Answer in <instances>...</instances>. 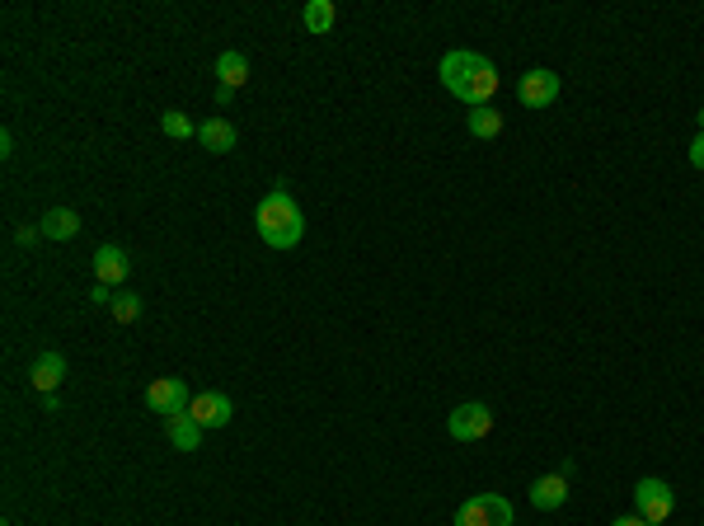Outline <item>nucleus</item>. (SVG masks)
I'll list each match as a JSON object with an SVG mask.
<instances>
[{"label":"nucleus","instance_id":"13","mask_svg":"<svg viewBox=\"0 0 704 526\" xmlns=\"http://www.w3.org/2000/svg\"><path fill=\"white\" fill-rule=\"evenodd\" d=\"M43 240H76L80 235V212H71V207H52V212H43Z\"/></svg>","mask_w":704,"mask_h":526},{"label":"nucleus","instance_id":"8","mask_svg":"<svg viewBox=\"0 0 704 526\" xmlns=\"http://www.w3.org/2000/svg\"><path fill=\"white\" fill-rule=\"evenodd\" d=\"M188 418L198 423L202 433H207V428H226L230 418H235V404H230V395H221V390H202V395H193V404H188Z\"/></svg>","mask_w":704,"mask_h":526},{"label":"nucleus","instance_id":"12","mask_svg":"<svg viewBox=\"0 0 704 526\" xmlns=\"http://www.w3.org/2000/svg\"><path fill=\"white\" fill-rule=\"evenodd\" d=\"M198 141H202V151H212V155H226L235 151V141H240V132L226 123V118H207V123L198 127Z\"/></svg>","mask_w":704,"mask_h":526},{"label":"nucleus","instance_id":"7","mask_svg":"<svg viewBox=\"0 0 704 526\" xmlns=\"http://www.w3.org/2000/svg\"><path fill=\"white\" fill-rule=\"evenodd\" d=\"M188 404H193V390L184 386V376H160L146 386V409H155V414H188Z\"/></svg>","mask_w":704,"mask_h":526},{"label":"nucleus","instance_id":"3","mask_svg":"<svg viewBox=\"0 0 704 526\" xmlns=\"http://www.w3.org/2000/svg\"><path fill=\"white\" fill-rule=\"evenodd\" d=\"M634 512H639L648 526H662V522H667V517L676 512L672 484H667V480H653V475H648V480H639V484H634Z\"/></svg>","mask_w":704,"mask_h":526},{"label":"nucleus","instance_id":"4","mask_svg":"<svg viewBox=\"0 0 704 526\" xmlns=\"http://www.w3.org/2000/svg\"><path fill=\"white\" fill-rule=\"evenodd\" d=\"M446 433L456 437V442H484V437L493 433V409L489 404H456L451 414H446Z\"/></svg>","mask_w":704,"mask_h":526},{"label":"nucleus","instance_id":"25","mask_svg":"<svg viewBox=\"0 0 704 526\" xmlns=\"http://www.w3.org/2000/svg\"><path fill=\"white\" fill-rule=\"evenodd\" d=\"M230 99H235V90H226V85H216V109H226Z\"/></svg>","mask_w":704,"mask_h":526},{"label":"nucleus","instance_id":"14","mask_svg":"<svg viewBox=\"0 0 704 526\" xmlns=\"http://www.w3.org/2000/svg\"><path fill=\"white\" fill-rule=\"evenodd\" d=\"M245 80H249L245 52H235V47H230V52H221V57H216V85H226V90H240Z\"/></svg>","mask_w":704,"mask_h":526},{"label":"nucleus","instance_id":"23","mask_svg":"<svg viewBox=\"0 0 704 526\" xmlns=\"http://www.w3.org/2000/svg\"><path fill=\"white\" fill-rule=\"evenodd\" d=\"M611 526H648V522H643L639 512H625V517H615V522H611Z\"/></svg>","mask_w":704,"mask_h":526},{"label":"nucleus","instance_id":"21","mask_svg":"<svg viewBox=\"0 0 704 526\" xmlns=\"http://www.w3.org/2000/svg\"><path fill=\"white\" fill-rule=\"evenodd\" d=\"M90 301H94V306H113V287H104V282H94Z\"/></svg>","mask_w":704,"mask_h":526},{"label":"nucleus","instance_id":"9","mask_svg":"<svg viewBox=\"0 0 704 526\" xmlns=\"http://www.w3.org/2000/svg\"><path fill=\"white\" fill-rule=\"evenodd\" d=\"M127 273H132L127 249H118V245H99V249H94V278L104 282V287H118V282H127Z\"/></svg>","mask_w":704,"mask_h":526},{"label":"nucleus","instance_id":"26","mask_svg":"<svg viewBox=\"0 0 704 526\" xmlns=\"http://www.w3.org/2000/svg\"><path fill=\"white\" fill-rule=\"evenodd\" d=\"M695 127H700V132H704V109H700V113H695Z\"/></svg>","mask_w":704,"mask_h":526},{"label":"nucleus","instance_id":"15","mask_svg":"<svg viewBox=\"0 0 704 526\" xmlns=\"http://www.w3.org/2000/svg\"><path fill=\"white\" fill-rule=\"evenodd\" d=\"M465 127H470V137H479V141H493V137H503V127H507V118L493 104H484V109H470V118H465Z\"/></svg>","mask_w":704,"mask_h":526},{"label":"nucleus","instance_id":"16","mask_svg":"<svg viewBox=\"0 0 704 526\" xmlns=\"http://www.w3.org/2000/svg\"><path fill=\"white\" fill-rule=\"evenodd\" d=\"M165 433H169V442H174L179 451H198V442H202V428L188 414L165 418Z\"/></svg>","mask_w":704,"mask_h":526},{"label":"nucleus","instance_id":"1","mask_svg":"<svg viewBox=\"0 0 704 526\" xmlns=\"http://www.w3.org/2000/svg\"><path fill=\"white\" fill-rule=\"evenodd\" d=\"M437 76H442V90L456 94L460 104H470V109H484V104H493V94H498V66L489 62V57H479V52H465V47H456V52H446L442 66H437Z\"/></svg>","mask_w":704,"mask_h":526},{"label":"nucleus","instance_id":"24","mask_svg":"<svg viewBox=\"0 0 704 526\" xmlns=\"http://www.w3.org/2000/svg\"><path fill=\"white\" fill-rule=\"evenodd\" d=\"M0 155H5V160L15 155V137H10V132H0Z\"/></svg>","mask_w":704,"mask_h":526},{"label":"nucleus","instance_id":"11","mask_svg":"<svg viewBox=\"0 0 704 526\" xmlns=\"http://www.w3.org/2000/svg\"><path fill=\"white\" fill-rule=\"evenodd\" d=\"M568 503V480L564 475H540L536 484H531V508L536 512H554Z\"/></svg>","mask_w":704,"mask_h":526},{"label":"nucleus","instance_id":"2","mask_svg":"<svg viewBox=\"0 0 704 526\" xmlns=\"http://www.w3.org/2000/svg\"><path fill=\"white\" fill-rule=\"evenodd\" d=\"M254 226H259L263 245H273V249H296V245H301V235H306V217H301L296 198L287 193V179H277L273 193H263V198H259V207H254Z\"/></svg>","mask_w":704,"mask_h":526},{"label":"nucleus","instance_id":"18","mask_svg":"<svg viewBox=\"0 0 704 526\" xmlns=\"http://www.w3.org/2000/svg\"><path fill=\"white\" fill-rule=\"evenodd\" d=\"M113 320L118 325H132V320H141V296L137 292H113Z\"/></svg>","mask_w":704,"mask_h":526},{"label":"nucleus","instance_id":"19","mask_svg":"<svg viewBox=\"0 0 704 526\" xmlns=\"http://www.w3.org/2000/svg\"><path fill=\"white\" fill-rule=\"evenodd\" d=\"M160 127H165V137H174V141H188V137H198V127L188 123L184 113L179 109H169L165 118H160Z\"/></svg>","mask_w":704,"mask_h":526},{"label":"nucleus","instance_id":"17","mask_svg":"<svg viewBox=\"0 0 704 526\" xmlns=\"http://www.w3.org/2000/svg\"><path fill=\"white\" fill-rule=\"evenodd\" d=\"M301 24H306L310 33H329L338 24V10H334V0H310L306 10H301Z\"/></svg>","mask_w":704,"mask_h":526},{"label":"nucleus","instance_id":"6","mask_svg":"<svg viewBox=\"0 0 704 526\" xmlns=\"http://www.w3.org/2000/svg\"><path fill=\"white\" fill-rule=\"evenodd\" d=\"M559 90H564V80L554 76L550 66H531V71L517 80L521 109H550L554 99H559Z\"/></svg>","mask_w":704,"mask_h":526},{"label":"nucleus","instance_id":"10","mask_svg":"<svg viewBox=\"0 0 704 526\" xmlns=\"http://www.w3.org/2000/svg\"><path fill=\"white\" fill-rule=\"evenodd\" d=\"M66 381V357L62 353H43L38 362L29 367V386L38 395H57V386Z\"/></svg>","mask_w":704,"mask_h":526},{"label":"nucleus","instance_id":"20","mask_svg":"<svg viewBox=\"0 0 704 526\" xmlns=\"http://www.w3.org/2000/svg\"><path fill=\"white\" fill-rule=\"evenodd\" d=\"M15 240L19 245H38V240H43V226H19Z\"/></svg>","mask_w":704,"mask_h":526},{"label":"nucleus","instance_id":"5","mask_svg":"<svg viewBox=\"0 0 704 526\" xmlns=\"http://www.w3.org/2000/svg\"><path fill=\"white\" fill-rule=\"evenodd\" d=\"M456 526H512V503L503 494H475L456 512Z\"/></svg>","mask_w":704,"mask_h":526},{"label":"nucleus","instance_id":"22","mask_svg":"<svg viewBox=\"0 0 704 526\" xmlns=\"http://www.w3.org/2000/svg\"><path fill=\"white\" fill-rule=\"evenodd\" d=\"M690 165H695V170H704V132L690 141Z\"/></svg>","mask_w":704,"mask_h":526}]
</instances>
